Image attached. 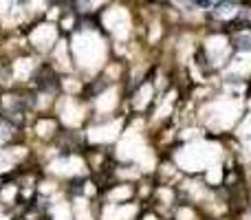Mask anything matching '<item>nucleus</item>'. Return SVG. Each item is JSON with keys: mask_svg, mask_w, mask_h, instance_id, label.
Here are the masks:
<instances>
[{"mask_svg": "<svg viewBox=\"0 0 251 220\" xmlns=\"http://www.w3.org/2000/svg\"><path fill=\"white\" fill-rule=\"evenodd\" d=\"M35 84H38V88H42V91L53 88V86H55V75H53V71L49 69V66L40 69L38 75H35Z\"/></svg>", "mask_w": 251, "mask_h": 220, "instance_id": "obj_1", "label": "nucleus"}, {"mask_svg": "<svg viewBox=\"0 0 251 220\" xmlns=\"http://www.w3.org/2000/svg\"><path fill=\"white\" fill-rule=\"evenodd\" d=\"M234 47L238 51H251V35H238L234 40Z\"/></svg>", "mask_w": 251, "mask_h": 220, "instance_id": "obj_2", "label": "nucleus"}, {"mask_svg": "<svg viewBox=\"0 0 251 220\" xmlns=\"http://www.w3.org/2000/svg\"><path fill=\"white\" fill-rule=\"evenodd\" d=\"M192 2H194V4H201V7L207 9V7H212V4H214V0H192Z\"/></svg>", "mask_w": 251, "mask_h": 220, "instance_id": "obj_3", "label": "nucleus"}]
</instances>
